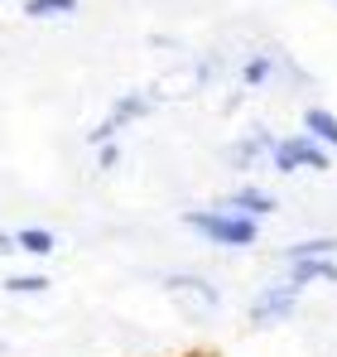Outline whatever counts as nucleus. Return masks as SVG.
<instances>
[{"label":"nucleus","instance_id":"obj_1","mask_svg":"<svg viewBox=\"0 0 337 357\" xmlns=\"http://www.w3.org/2000/svg\"><path fill=\"white\" fill-rule=\"evenodd\" d=\"M183 227H188L198 241L217 246V251H251V246L260 241V222H256V218L226 213V208H217V203L188 208V213H183Z\"/></svg>","mask_w":337,"mask_h":357},{"label":"nucleus","instance_id":"obj_2","mask_svg":"<svg viewBox=\"0 0 337 357\" xmlns=\"http://www.w3.org/2000/svg\"><path fill=\"white\" fill-rule=\"evenodd\" d=\"M155 102H159V87H145V92H120L111 102V112L97 121L92 130H87V145L97 150V145H107V140H116L125 126H135V121H145L150 112H155Z\"/></svg>","mask_w":337,"mask_h":357},{"label":"nucleus","instance_id":"obj_3","mask_svg":"<svg viewBox=\"0 0 337 357\" xmlns=\"http://www.w3.org/2000/svg\"><path fill=\"white\" fill-rule=\"evenodd\" d=\"M299 304H304V295L294 290V285H284V280H270L265 290H256L251 295V304H246V324L251 328H284L294 314H299Z\"/></svg>","mask_w":337,"mask_h":357},{"label":"nucleus","instance_id":"obj_4","mask_svg":"<svg viewBox=\"0 0 337 357\" xmlns=\"http://www.w3.org/2000/svg\"><path fill=\"white\" fill-rule=\"evenodd\" d=\"M265 165H275L280 174H299V169H333V150H323L313 135H275V145H270V160Z\"/></svg>","mask_w":337,"mask_h":357},{"label":"nucleus","instance_id":"obj_5","mask_svg":"<svg viewBox=\"0 0 337 357\" xmlns=\"http://www.w3.org/2000/svg\"><path fill=\"white\" fill-rule=\"evenodd\" d=\"M159 285H164L168 295L198 299L207 314H217V309H222V285H217V280H207L203 271H164V275H159Z\"/></svg>","mask_w":337,"mask_h":357},{"label":"nucleus","instance_id":"obj_6","mask_svg":"<svg viewBox=\"0 0 337 357\" xmlns=\"http://www.w3.org/2000/svg\"><path fill=\"white\" fill-rule=\"evenodd\" d=\"M270 145H275V130H270V126H251V130H241V135L231 140L226 165H231V169H241V174H251L256 165H265V160H270Z\"/></svg>","mask_w":337,"mask_h":357},{"label":"nucleus","instance_id":"obj_7","mask_svg":"<svg viewBox=\"0 0 337 357\" xmlns=\"http://www.w3.org/2000/svg\"><path fill=\"white\" fill-rule=\"evenodd\" d=\"M217 208H226V213H241V218H256V222H265L280 203H275V193L270 188H260L256 178H246V183H236L231 193H226Z\"/></svg>","mask_w":337,"mask_h":357},{"label":"nucleus","instance_id":"obj_8","mask_svg":"<svg viewBox=\"0 0 337 357\" xmlns=\"http://www.w3.org/2000/svg\"><path fill=\"white\" fill-rule=\"evenodd\" d=\"M284 285H294L299 295L308 285H337V256H318V261H280V275Z\"/></svg>","mask_w":337,"mask_h":357},{"label":"nucleus","instance_id":"obj_9","mask_svg":"<svg viewBox=\"0 0 337 357\" xmlns=\"http://www.w3.org/2000/svg\"><path fill=\"white\" fill-rule=\"evenodd\" d=\"M275 82V54H246L241 68H236V87L241 92H260V87H270Z\"/></svg>","mask_w":337,"mask_h":357},{"label":"nucleus","instance_id":"obj_10","mask_svg":"<svg viewBox=\"0 0 337 357\" xmlns=\"http://www.w3.org/2000/svg\"><path fill=\"white\" fill-rule=\"evenodd\" d=\"M304 135H313L323 150L337 155V112H328V107H304Z\"/></svg>","mask_w":337,"mask_h":357},{"label":"nucleus","instance_id":"obj_11","mask_svg":"<svg viewBox=\"0 0 337 357\" xmlns=\"http://www.w3.org/2000/svg\"><path fill=\"white\" fill-rule=\"evenodd\" d=\"M15 251L19 256H54L58 251V232L54 227H15Z\"/></svg>","mask_w":337,"mask_h":357},{"label":"nucleus","instance_id":"obj_12","mask_svg":"<svg viewBox=\"0 0 337 357\" xmlns=\"http://www.w3.org/2000/svg\"><path fill=\"white\" fill-rule=\"evenodd\" d=\"M318 256H337V237L323 232V237H304V241H289L280 246V261H318Z\"/></svg>","mask_w":337,"mask_h":357},{"label":"nucleus","instance_id":"obj_13","mask_svg":"<svg viewBox=\"0 0 337 357\" xmlns=\"http://www.w3.org/2000/svg\"><path fill=\"white\" fill-rule=\"evenodd\" d=\"M0 285H5V295H49L54 290L49 275H39V271H10Z\"/></svg>","mask_w":337,"mask_h":357},{"label":"nucleus","instance_id":"obj_14","mask_svg":"<svg viewBox=\"0 0 337 357\" xmlns=\"http://www.w3.org/2000/svg\"><path fill=\"white\" fill-rule=\"evenodd\" d=\"M77 5L82 0H24V15L29 20H68V15H77Z\"/></svg>","mask_w":337,"mask_h":357},{"label":"nucleus","instance_id":"obj_15","mask_svg":"<svg viewBox=\"0 0 337 357\" xmlns=\"http://www.w3.org/2000/svg\"><path fill=\"white\" fill-rule=\"evenodd\" d=\"M92 165H97V174H111L116 165H120V145H116V140L97 145V150H92Z\"/></svg>","mask_w":337,"mask_h":357},{"label":"nucleus","instance_id":"obj_16","mask_svg":"<svg viewBox=\"0 0 337 357\" xmlns=\"http://www.w3.org/2000/svg\"><path fill=\"white\" fill-rule=\"evenodd\" d=\"M0 256H15V232H0Z\"/></svg>","mask_w":337,"mask_h":357},{"label":"nucleus","instance_id":"obj_17","mask_svg":"<svg viewBox=\"0 0 337 357\" xmlns=\"http://www.w3.org/2000/svg\"><path fill=\"white\" fill-rule=\"evenodd\" d=\"M5 353H10V343H5V338H0V357H5Z\"/></svg>","mask_w":337,"mask_h":357}]
</instances>
